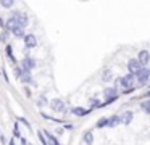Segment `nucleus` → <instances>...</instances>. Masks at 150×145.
I'll use <instances>...</instances> for the list:
<instances>
[{"label":"nucleus","mask_w":150,"mask_h":145,"mask_svg":"<svg viewBox=\"0 0 150 145\" xmlns=\"http://www.w3.org/2000/svg\"><path fill=\"white\" fill-rule=\"evenodd\" d=\"M149 76H150V68L142 66L136 73V79H137V82H139V86H145V84H149Z\"/></svg>","instance_id":"1"},{"label":"nucleus","mask_w":150,"mask_h":145,"mask_svg":"<svg viewBox=\"0 0 150 145\" xmlns=\"http://www.w3.org/2000/svg\"><path fill=\"white\" fill-rule=\"evenodd\" d=\"M10 16H13V18L16 19V24L20 26V28H26L28 23H29L28 15H26V13H23V11H11Z\"/></svg>","instance_id":"2"},{"label":"nucleus","mask_w":150,"mask_h":145,"mask_svg":"<svg viewBox=\"0 0 150 145\" xmlns=\"http://www.w3.org/2000/svg\"><path fill=\"white\" fill-rule=\"evenodd\" d=\"M134 81H136V74L129 73V74H126L124 77H120V86L121 87H132Z\"/></svg>","instance_id":"3"},{"label":"nucleus","mask_w":150,"mask_h":145,"mask_svg":"<svg viewBox=\"0 0 150 145\" xmlns=\"http://www.w3.org/2000/svg\"><path fill=\"white\" fill-rule=\"evenodd\" d=\"M49 105H50V108H52L55 113H60V111H63V110H65V102H63L62 98H53Z\"/></svg>","instance_id":"4"},{"label":"nucleus","mask_w":150,"mask_h":145,"mask_svg":"<svg viewBox=\"0 0 150 145\" xmlns=\"http://www.w3.org/2000/svg\"><path fill=\"white\" fill-rule=\"evenodd\" d=\"M137 61H139L142 66H147L150 63V52L149 50H140L137 55Z\"/></svg>","instance_id":"5"},{"label":"nucleus","mask_w":150,"mask_h":145,"mask_svg":"<svg viewBox=\"0 0 150 145\" xmlns=\"http://www.w3.org/2000/svg\"><path fill=\"white\" fill-rule=\"evenodd\" d=\"M34 68H36V60L31 58V57H26L23 60V63H21V69L23 71H31V69H34Z\"/></svg>","instance_id":"6"},{"label":"nucleus","mask_w":150,"mask_h":145,"mask_svg":"<svg viewBox=\"0 0 150 145\" xmlns=\"http://www.w3.org/2000/svg\"><path fill=\"white\" fill-rule=\"evenodd\" d=\"M23 40H24L26 48H34L37 45V39H36V35H34V34H24Z\"/></svg>","instance_id":"7"},{"label":"nucleus","mask_w":150,"mask_h":145,"mask_svg":"<svg viewBox=\"0 0 150 145\" xmlns=\"http://www.w3.org/2000/svg\"><path fill=\"white\" fill-rule=\"evenodd\" d=\"M142 68V64L137 61V58H131L129 61H127V69H129V73H132V74H136L137 71Z\"/></svg>","instance_id":"8"},{"label":"nucleus","mask_w":150,"mask_h":145,"mask_svg":"<svg viewBox=\"0 0 150 145\" xmlns=\"http://www.w3.org/2000/svg\"><path fill=\"white\" fill-rule=\"evenodd\" d=\"M82 142H84L86 145H92L94 144V132L92 131H87L82 134Z\"/></svg>","instance_id":"9"},{"label":"nucleus","mask_w":150,"mask_h":145,"mask_svg":"<svg viewBox=\"0 0 150 145\" xmlns=\"http://www.w3.org/2000/svg\"><path fill=\"white\" fill-rule=\"evenodd\" d=\"M132 116H134V113L132 111H124L123 115H121V122L123 124H131V121H132Z\"/></svg>","instance_id":"10"},{"label":"nucleus","mask_w":150,"mask_h":145,"mask_svg":"<svg viewBox=\"0 0 150 145\" xmlns=\"http://www.w3.org/2000/svg\"><path fill=\"white\" fill-rule=\"evenodd\" d=\"M120 122H121V116H116V115H115V116H111V118L108 119L107 126H108V127H116Z\"/></svg>","instance_id":"11"},{"label":"nucleus","mask_w":150,"mask_h":145,"mask_svg":"<svg viewBox=\"0 0 150 145\" xmlns=\"http://www.w3.org/2000/svg\"><path fill=\"white\" fill-rule=\"evenodd\" d=\"M103 95H105V98H110V97H118L116 87H108V89H105L103 90Z\"/></svg>","instance_id":"12"},{"label":"nucleus","mask_w":150,"mask_h":145,"mask_svg":"<svg viewBox=\"0 0 150 145\" xmlns=\"http://www.w3.org/2000/svg\"><path fill=\"white\" fill-rule=\"evenodd\" d=\"M11 34H13L15 35V37H24V28H20V26H15V28L13 29H11Z\"/></svg>","instance_id":"13"},{"label":"nucleus","mask_w":150,"mask_h":145,"mask_svg":"<svg viewBox=\"0 0 150 145\" xmlns=\"http://www.w3.org/2000/svg\"><path fill=\"white\" fill-rule=\"evenodd\" d=\"M15 26H16V19H15L13 16H10V18L5 21V28H4V29H7V31H11Z\"/></svg>","instance_id":"14"},{"label":"nucleus","mask_w":150,"mask_h":145,"mask_svg":"<svg viewBox=\"0 0 150 145\" xmlns=\"http://www.w3.org/2000/svg\"><path fill=\"white\" fill-rule=\"evenodd\" d=\"M87 113H89V110H84L81 106H74L73 108V115H76V116H86Z\"/></svg>","instance_id":"15"},{"label":"nucleus","mask_w":150,"mask_h":145,"mask_svg":"<svg viewBox=\"0 0 150 145\" xmlns=\"http://www.w3.org/2000/svg\"><path fill=\"white\" fill-rule=\"evenodd\" d=\"M31 71H23V74H21V77L20 79L23 81V82H31Z\"/></svg>","instance_id":"16"},{"label":"nucleus","mask_w":150,"mask_h":145,"mask_svg":"<svg viewBox=\"0 0 150 145\" xmlns=\"http://www.w3.org/2000/svg\"><path fill=\"white\" fill-rule=\"evenodd\" d=\"M44 135H45V137L49 139L50 145H60V144H58V140H57V137H53L52 134H49V132H45V134H44Z\"/></svg>","instance_id":"17"},{"label":"nucleus","mask_w":150,"mask_h":145,"mask_svg":"<svg viewBox=\"0 0 150 145\" xmlns=\"http://www.w3.org/2000/svg\"><path fill=\"white\" fill-rule=\"evenodd\" d=\"M140 108H142V111H145L147 115H150V100H147V102L140 103Z\"/></svg>","instance_id":"18"},{"label":"nucleus","mask_w":150,"mask_h":145,"mask_svg":"<svg viewBox=\"0 0 150 145\" xmlns=\"http://www.w3.org/2000/svg\"><path fill=\"white\" fill-rule=\"evenodd\" d=\"M49 105V102H47V97L45 95H40L39 98H37V106H45Z\"/></svg>","instance_id":"19"},{"label":"nucleus","mask_w":150,"mask_h":145,"mask_svg":"<svg viewBox=\"0 0 150 145\" xmlns=\"http://www.w3.org/2000/svg\"><path fill=\"white\" fill-rule=\"evenodd\" d=\"M15 3V0H0V5L4 6V8H11Z\"/></svg>","instance_id":"20"},{"label":"nucleus","mask_w":150,"mask_h":145,"mask_svg":"<svg viewBox=\"0 0 150 145\" xmlns=\"http://www.w3.org/2000/svg\"><path fill=\"white\" fill-rule=\"evenodd\" d=\"M107 122H108V118H100L97 121V127L100 129V127H105V126H107Z\"/></svg>","instance_id":"21"},{"label":"nucleus","mask_w":150,"mask_h":145,"mask_svg":"<svg viewBox=\"0 0 150 145\" xmlns=\"http://www.w3.org/2000/svg\"><path fill=\"white\" fill-rule=\"evenodd\" d=\"M13 74H15V77H18V79H20V77H21V74H23V69H21L20 66H15Z\"/></svg>","instance_id":"22"},{"label":"nucleus","mask_w":150,"mask_h":145,"mask_svg":"<svg viewBox=\"0 0 150 145\" xmlns=\"http://www.w3.org/2000/svg\"><path fill=\"white\" fill-rule=\"evenodd\" d=\"M5 50H7V55H8V57H10L11 60H13L15 63H16V60L13 58V48H11V45H7V48H5Z\"/></svg>","instance_id":"23"},{"label":"nucleus","mask_w":150,"mask_h":145,"mask_svg":"<svg viewBox=\"0 0 150 145\" xmlns=\"http://www.w3.org/2000/svg\"><path fill=\"white\" fill-rule=\"evenodd\" d=\"M100 105H102V103L98 102L97 98H92V100H91V108H98Z\"/></svg>","instance_id":"24"},{"label":"nucleus","mask_w":150,"mask_h":145,"mask_svg":"<svg viewBox=\"0 0 150 145\" xmlns=\"http://www.w3.org/2000/svg\"><path fill=\"white\" fill-rule=\"evenodd\" d=\"M102 79H103V81H111V71H110V69L105 71V73H103V77H102Z\"/></svg>","instance_id":"25"},{"label":"nucleus","mask_w":150,"mask_h":145,"mask_svg":"<svg viewBox=\"0 0 150 145\" xmlns=\"http://www.w3.org/2000/svg\"><path fill=\"white\" fill-rule=\"evenodd\" d=\"M13 135H15V137H20V131H18V124H15V129H13Z\"/></svg>","instance_id":"26"},{"label":"nucleus","mask_w":150,"mask_h":145,"mask_svg":"<svg viewBox=\"0 0 150 145\" xmlns=\"http://www.w3.org/2000/svg\"><path fill=\"white\" fill-rule=\"evenodd\" d=\"M18 119H20V121L23 122V124H26V127H29V129H31V124H29V121H26L24 118H18Z\"/></svg>","instance_id":"27"},{"label":"nucleus","mask_w":150,"mask_h":145,"mask_svg":"<svg viewBox=\"0 0 150 145\" xmlns=\"http://www.w3.org/2000/svg\"><path fill=\"white\" fill-rule=\"evenodd\" d=\"M0 142H2V144H7V139H5V135H0Z\"/></svg>","instance_id":"28"},{"label":"nucleus","mask_w":150,"mask_h":145,"mask_svg":"<svg viewBox=\"0 0 150 145\" xmlns=\"http://www.w3.org/2000/svg\"><path fill=\"white\" fill-rule=\"evenodd\" d=\"M0 28H5V23H4V19L0 18Z\"/></svg>","instance_id":"29"},{"label":"nucleus","mask_w":150,"mask_h":145,"mask_svg":"<svg viewBox=\"0 0 150 145\" xmlns=\"http://www.w3.org/2000/svg\"><path fill=\"white\" fill-rule=\"evenodd\" d=\"M145 97H147V98H150V90H149V92H145Z\"/></svg>","instance_id":"30"},{"label":"nucleus","mask_w":150,"mask_h":145,"mask_svg":"<svg viewBox=\"0 0 150 145\" xmlns=\"http://www.w3.org/2000/svg\"><path fill=\"white\" fill-rule=\"evenodd\" d=\"M10 145H16V144H15V140H11V142H10Z\"/></svg>","instance_id":"31"}]
</instances>
